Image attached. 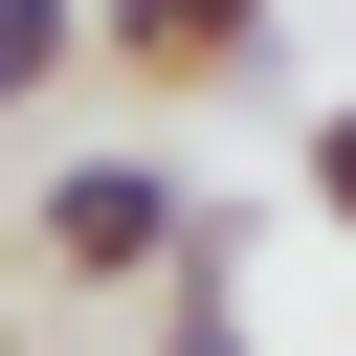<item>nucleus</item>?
Here are the masks:
<instances>
[{"mask_svg":"<svg viewBox=\"0 0 356 356\" xmlns=\"http://www.w3.org/2000/svg\"><path fill=\"white\" fill-rule=\"evenodd\" d=\"M289 200H312V222H334V245H356V111H334V134H312V178H289Z\"/></svg>","mask_w":356,"mask_h":356,"instance_id":"5","label":"nucleus"},{"mask_svg":"<svg viewBox=\"0 0 356 356\" xmlns=\"http://www.w3.org/2000/svg\"><path fill=\"white\" fill-rule=\"evenodd\" d=\"M89 44H111V0H0V111L44 134V111L89 89Z\"/></svg>","mask_w":356,"mask_h":356,"instance_id":"3","label":"nucleus"},{"mask_svg":"<svg viewBox=\"0 0 356 356\" xmlns=\"http://www.w3.org/2000/svg\"><path fill=\"white\" fill-rule=\"evenodd\" d=\"M111 67H134L156 111H200V89L267 67V0H111Z\"/></svg>","mask_w":356,"mask_h":356,"instance_id":"2","label":"nucleus"},{"mask_svg":"<svg viewBox=\"0 0 356 356\" xmlns=\"http://www.w3.org/2000/svg\"><path fill=\"white\" fill-rule=\"evenodd\" d=\"M200 267H245V222H222L178 156H44V178H22V289H44V312H67V289L178 312Z\"/></svg>","mask_w":356,"mask_h":356,"instance_id":"1","label":"nucleus"},{"mask_svg":"<svg viewBox=\"0 0 356 356\" xmlns=\"http://www.w3.org/2000/svg\"><path fill=\"white\" fill-rule=\"evenodd\" d=\"M134 356H267V334H245V289H222V267H200V289H178V312H156V334H134Z\"/></svg>","mask_w":356,"mask_h":356,"instance_id":"4","label":"nucleus"}]
</instances>
